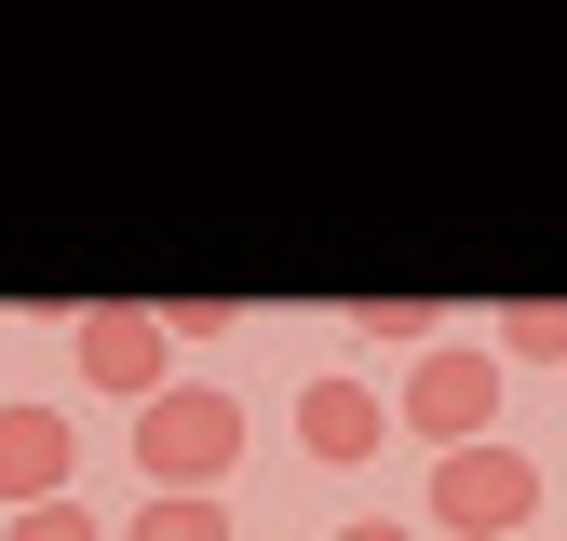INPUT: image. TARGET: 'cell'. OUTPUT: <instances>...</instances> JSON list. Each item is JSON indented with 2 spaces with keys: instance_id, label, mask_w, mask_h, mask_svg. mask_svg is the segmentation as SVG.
Masks as SVG:
<instances>
[{
  "instance_id": "obj_1",
  "label": "cell",
  "mask_w": 567,
  "mask_h": 541,
  "mask_svg": "<svg viewBox=\"0 0 567 541\" xmlns=\"http://www.w3.org/2000/svg\"><path fill=\"white\" fill-rule=\"evenodd\" d=\"M244 460V406L217 379H163L135 406V473H150V501H217V473Z\"/></svg>"
},
{
  "instance_id": "obj_2",
  "label": "cell",
  "mask_w": 567,
  "mask_h": 541,
  "mask_svg": "<svg viewBox=\"0 0 567 541\" xmlns=\"http://www.w3.org/2000/svg\"><path fill=\"white\" fill-rule=\"evenodd\" d=\"M433 528H460V541H527L540 528V460L527 447H446L433 460Z\"/></svg>"
},
{
  "instance_id": "obj_3",
  "label": "cell",
  "mask_w": 567,
  "mask_h": 541,
  "mask_svg": "<svg viewBox=\"0 0 567 541\" xmlns=\"http://www.w3.org/2000/svg\"><path fill=\"white\" fill-rule=\"evenodd\" d=\"M392 420H405L419 447H486V420H501V366H486L473 338H433L419 379L392 392Z\"/></svg>"
},
{
  "instance_id": "obj_4",
  "label": "cell",
  "mask_w": 567,
  "mask_h": 541,
  "mask_svg": "<svg viewBox=\"0 0 567 541\" xmlns=\"http://www.w3.org/2000/svg\"><path fill=\"white\" fill-rule=\"evenodd\" d=\"M68 366H82L95 392H122V406H150V392L176 379V338H163V312L95 298V312H68Z\"/></svg>"
},
{
  "instance_id": "obj_5",
  "label": "cell",
  "mask_w": 567,
  "mask_h": 541,
  "mask_svg": "<svg viewBox=\"0 0 567 541\" xmlns=\"http://www.w3.org/2000/svg\"><path fill=\"white\" fill-rule=\"evenodd\" d=\"M298 447H311L324 473H365V460L392 447V392H379V379H351V366H324V379L298 392Z\"/></svg>"
},
{
  "instance_id": "obj_6",
  "label": "cell",
  "mask_w": 567,
  "mask_h": 541,
  "mask_svg": "<svg viewBox=\"0 0 567 541\" xmlns=\"http://www.w3.org/2000/svg\"><path fill=\"white\" fill-rule=\"evenodd\" d=\"M68 473H82V433H68V406H0V501H68Z\"/></svg>"
},
{
  "instance_id": "obj_7",
  "label": "cell",
  "mask_w": 567,
  "mask_h": 541,
  "mask_svg": "<svg viewBox=\"0 0 567 541\" xmlns=\"http://www.w3.org/2000/svg\"><path fill=\"white\" fill-rule=\"evenodd\" d=\"M486 366H567V298H514L501 338H486Z\"/></svg>"
},
{
  "instance_id": "obj_8",
  "label": "cell",
  "mask_w": 567,
  "mask_h": 541,
  "mask_svg": "<svg viewBox=\"0 0 567 541\" xmlns=\"http://www.w3.org/2000/svg\"><path fill=\"white\" fill-rule=\"evenodd\" d=\"M351 338L365 353H433V298H351Z\"/></svg>"
},
{
  "instance_id": "obj_9",
  "label": "cell",
  "mask_w": 567,
  "mask_h": 541,
  "mask_svg": "<svg viewBox=\"0 0 567 541\" xmlns=\"http://www.w3.org/2000/svg\"><path fill=\"white\" fill-rule=\"evenodd\" d=\"M122 541H230V501H150Z\"/></svg>"
},
{
  "instance_id": "obj_10",
  "label": "cell",
  "mask_w": 567,
  "mask_h": 541,
  "mask_svg": "<svg viewBox=\"0 0 567 541\" xmlns=\"http://www.w3.org/2000/svg\"><path fill=\"white\" fill-rule=\"evenodd\" d=\"M230 325H244L230 298H176V312H163V338H176V353H203V338H230Z\"/></svg>"
},
{
  "instance_id": "obj_11",
  "label": "cell",
  "mask_w": 567,
  "mask_h": 541,
  "mask_svg": "<svg viewBox=\"0 0 567 541\" xmlns=\"http://www.w3.org/2000/svg\"><path fill=\"white\" fill-rule=\"evenodd\" d=\"M14 541H109V528H95L82 501H28V514H14Z\"/></svg>"
},
{
  "instance_id": "obj_12",
  "label": "cell",
  "mask_w": 567,
  "mask_h": 541,
  "mask_svg": "<svg viewBox=\"0 0 567 541\" xmlns=\"http://www.w3.org/2000/svg\"><path fill=\"white\" fill-rule=\"evenodd\" d=\"M324 541H419L405 514H351V528H324Z\"/></svg>"
},
{
  "instance_id": "obj_13",
  "label": "cell",
  "mask_w": 567,
  "mask_h": 541,
  "mask_svg": "<svg viewBox=\"0 0 567 541\" xmlns=\"http://www.w3.org/2000/svg\"><path fill=\"white\" fill-rule=\"evenodd\" d=\"M527 541H540V528H527Z\"/></svg>"
}]
</instances>
